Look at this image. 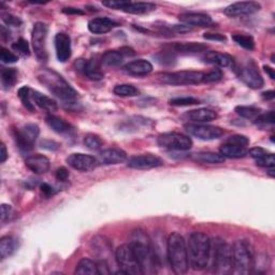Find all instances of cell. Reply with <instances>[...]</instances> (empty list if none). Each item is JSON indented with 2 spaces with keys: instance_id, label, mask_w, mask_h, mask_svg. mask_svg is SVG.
<instances>
[{
  "instance_id": "1",
  "label": "cell",
  "mask_w": 275,
  "mask_h": 275,
  "mask_svg": "<svg viewBox=\"0 0 275 275\" xmlns=\"http://www.w3.org/2000/svg\"><path fill=\"white\" fill-rule=\"evenodd\" d=\"M129 245L142 266L143 273L155 272L156 266H158V258L152 245L151 239L141 229L133 230L130 235Z\"/></svg>"
},
{
  "instance_id": "2",
  "label": "cell",
  "mask_w": 275,
  "mask_h": 275,
  "mask_svg": "<svg viewBox=\"0 0 275 275\" xmlns=\"http://www.w3.org/2000/svg\"><path fill=\"white\" fill-rule=\"evenodd\" d=\"M188 261L194 270H204L209 264L211 252H212V241L210 236L203 232H194L189 235L187 243Z\"/></svg>"
},
{
  "instance_id": "3",
  "label": "cell",
  "mask_w": 275,
  "mask_h": 275,
  "mask_svg": "<svg viewBox=\"0 0 275 275\" xmlns=\"http://www.w3.org/2000/svg\"><path fill=\"white\" fill-rule=\"evenodd\" d=\"M167 256L171 269L175 274H184L188 271L187 244L184 236L178 232L171 233L168 237Z\"/></svg>"
},
{
  "instance_id": "4",
  "label": "cell",
  "mask_w": 275,
  "mask_h": 275,
  "mask_svg": "<svg viewBox=\"0 0 275 275\" xmlns=\"http://www.w3.org/2000/svg\"><path fill=\"white\" fill-rule=\"evenodd\" d=\"M38 79L52 94L67 103H72L78 99V93L76 89L57 72L44 69L38 74Z\"/></svg>"
},
{
  "instance_id": "5",
  "label": "cell",
  "mask_w": 275,
  "mask_h": 275,
  "mask_svg": "<svg viewBox=\"0 0 275 275\" xmlns=\"http://www.w3.org/2000/svg\"><path fill=\"white\" fill-rule=\"evenodd\" d=\"M232 265L236 274H249L255 263L254 249L246 240H237L231 246Z\"/></svg>"
},
{
  "instance_id": "6",
  "label": "cell",
  "mask_w": 275,
  "mask_h": 275,
  "mask_svg": "<svg viewBox=\"0 0 275 275\" xmlns=\"http://www.w3.org/2000/svg\"><path fill=\"white\" fill-rule=\"evenodd\" d=\"M213 269L216 274H230L233 270L231 246L222 240H217L214 245Z\"/></svg>"
},
{
  "instance_id": "7",
  "label": "cell",
  "mask_w": 275,
  "mask_h": 275,
  "mask_svg": "<svg viewBox=\"0 0 275 275\" xmlns=\"http://www.w3.org/2000/svg\"><path fill=\"white\" fill-rule=\"evenodd\" d=\"M115 259L120 266V271L117 273L121 274H143L142 266L133 252L131 246L128 244H123L118 246L115 250Z\"/></svg>"
},
{
  "instance_id": "8",
  "label": "cell",
  "mask_w": 275,
  "mask_h": 275,
  "mask_svg": "<svg viewBox=\"0 0 275 275\" xmlns=\"http://www.w3.org/2000/svg\"><path fill=\"white\" fill-rule=\"evenodd\" d=\"M39 126L36 124H27L22 128L13 129L14 140L22 152H29L33 150L36 140L39 137Z\"/></svg>"
},
{
  "instance_id": "9",
  "label": "cell",
  "mask_w": 275,
  "mask_h": 275,
  "mask_svg": "<svg viewBox=\"0 0 275 275\" xmlns=\"http://www.w3.org/2000/svg\"><path fill=\"white\" fill-rule=\"evenodd\" d=\"M204 73L200 71H177L165 73L160 77L162 83L169 85H197L203 82Z\"/></svg>"
},
{
  "instance_id": "10",
  "label": "cell",
  "mask_w": 275,
  "mask_h": 275,
  "mask_svg": "<svg viewBox=\"0 0 275 275\" xmlns=\"http://www.w3.org/2000/svg\"><path fill=\"white\" fill-rule=\"evenodd\" d=\"M157 143L160 147L169 151H188L192 147V140L178 132L162 133L158 137Z\"/></svg>"
},
{
  "instance_id": "11",
  "label": "cell",
  "mask_w": 275,
  "mask_h": 275,
  "mask_svg": "<svg viewBox=\"0 0 275 275\" xmlns=\"http://www.w3.org/2000/svg\"><path fill=\"white\" fill-rule=\"evenodd\" d=\"M48 25L38 22L34 25L32 33V43L33 49L37 58L40 62L48 61V51H47V38H48Z\"/></svg>"
},
{
  "instance_id": "12",
  "label": "cell",
  "mask_w": 275,
  "mask_h": 275,
  "mask_svg": "<svg viewBox=\"0 0 275 275\" xmlns=\"http://www.w3.org/2000/svg\"><path fill=\"white\" fill-rule=\"evenodd\" d=\"M185 129H186L190 136L203 141L216 140L224 135V129H221L220 127L204 124L189 123L185 125Z\"/></svg>"
},
{
  "instance_id": "13",
  "label": "cell",
  "mask_w": 275,
  "mask_h": 275,
  "mask_svg": "<svg viewBox=\"0 0 275 275\" xmlns=\"http://www.w3.org/2000/svg\"><path fill=\"white\" fill-rule=\"evenodd\" d=\"M239 78L245 85L252 89H260L264 85V81L254 62H248L240 69Z\"/></svg>"
},
{
  "instance_id": "14",
  "label": "cell",
  "mask_w": 275,
  "mask_h": 275,
  "mask_svg": "<svg viewBox=\"0 0 275 275\" xmlns=\"http://www.w3.org/2000/svg\"><path fill=\"white\" fill-rule=\"evenodd\" d=\"M163 166V161L152 154H142L132 156L127 160V167L137 170H148Z\"/></svg>"
},
{
  "instance_id": "15",
  "label": "cell",
  "mask_w": 275,
  "mask_h": 275,
  "mask_svg": "<svg viewBox=\"0 0 275 275\" xmlns=\"http://www.w3.org/2000/svg\"><path fill=\"white\" fill-rule=\"evenodd\" d=\"M67 163L74 170L81 171V172H89L97 167L98 161L97 158L91 155L74 153L69 155V157L67 158Z\"/></svg>"
},
{
  "instance_id": "16",
  "label": "cell",
  "mask_w": 275,
  "mask_h": 275,
  "mask_svg": "<svg viewBox=\"0 0 275 275\" xmlns=\"http://www.w3.org/2000/svg\"><path fill=\"white\" fill-rule=\"evenodd\" d=\"M261 8L258 3L255 2H242V3H235L228 6L225 9V14L231 18H237V17H244V16H250L258 12Z\"/></svg>"
},
{
  "instance_id": "17",
  "label": "cell",
  "mask_w": 275,
  "mask_h": 275,
  "mask_svg": "<svg viewBox=\"0 0 275 275\" xmlns=\"http://www.w3.org/2000/svg\"><path fill=\"white\" fill-rule=\"evenodd\" d=\"M54 43L58 61L62 63L68 61L72 54L70 36L65 33H59L55 36Z\"/></svg>"
},
{
  "instance_id": "18",
  "label": "cell",
  "mask_w": 275,
  "mask_h": 275,
  "mask_svg": "<svg viewBox=\"0 0 275 275\" xmlns=\"http://www.w3.org/2000/svg\"><path fill=\"white\" fill-rule=\"evenodd\" d=\"M178 19L186 26L189 27H209L212 25V18L204 13L186 12L178 16Z\"/></svg>"
},
{
  "instance_id": "19",
  "label": "cell",
  "mask_w": 275,
  "mask_h": 275,
  "mask_svg": "<svg viewBox=\"0 0 275 275\" xmlns=\"http://www.w3.org/2000/svg\"><path fill=\"white\" fill-rule=\"evenodd\" d=\"M187 122L192 124H201L209 123L215 121L217 118V113L214 110L207 108H200L197 110H191L183 115Z\"/></svg>"
},
{
  "instance_id": "20",
  "label": "cell",
  "mask_w": 275,
  "mask_h": 275,
  "mask_svg": "<svg viewBox=\"0 0 275 275\" xmlns=\"http://www.w3.org/2000/svg\"><path fill=\"white\" fill-rule=\"evenodd\" d=\"M127 160V154L120 148H108L99 153L97 161L101 165H118Z\"/></svg>"
},
{
  "instance_id": "21",
  "label": "cell",
  "mask_w": 275,
  "mask_h": 275,
  "mask_svg": "<svg viewBox=\"0 0 275 275\" xmlns=\"http://www.w3.org/2000/svg\"><path fill=\"white\" fill-rule=\"evenodd\" d=\"M77 69L83 72L88 79L93 81H100L105 77V74L100 69L99 64L94 59H91V61L79 59L77 62Z\"/></svg>"
},
{
  "instance_id": "22",
  "label": "cell",
  "mask_w": 275,
  "mask_h": 275,
  "mask_svg": "<svg viewBox=\"0 0 275 275\" xmlns=\"http://www.w3.org/2000/svg\"><path fill=\"white\" fill-rule=\"evenodd\" d=\"M26 167L36 174H44L50 170L51 162L48 157L41 154L32 155L25 160Z\"/></svg>"
},
{
  "instance_id": "23",
  "label": "cell",
  "mask_w": 275,
  "mask_h": 275,
  "mask_svg": "<svg viewBox=\"0 0 275 275\" xmlns=\"http://www.w3.org/2000/svg\"><path fill=\"white\" fill-rule=\"evenodd\" d=\"M124 70L129 76L133 77H145L153 71V65L145 59H137L125 65Z\"/></svg>"
},
{
  "instance_id": "24",
  "label": "cell",
  "mask_w": 275,
  "mask_h": 275,
  "mask_svg": "<svg viewBox=\"0 0 275 275\" xmlns=\"http://www.w3.org/2000/svg\"><path fill=\"white\" fill-rule=\"evenodd\" d=\"M118 23L109 18H96L92 21H89L88 29L89 32L95 35H103L108 34L113 28L117 27Z\"/></svg>"
},
{
  "instance_id": "25",
  "label": "cell",
  "mask_w": 275,
  "mask_h": 275,
  "mask_svg": "<svg viewBox=\"0 0 275 275\" xmlns=\"http://www.w3.org/2000/svg\"><path fill=\"white\" fill-rule=\"evenodd\" d=\"M203 61L206 64L217 66L220 67V68H228V67H232L234 64L233 58L231 56L216 51L206 52L203 56Z\"/></svg>"
},
{
  "instance_id": "26",
  "label": "cell",
  "mask_w": 275,
  "mask_h": 275,
  "mask_svg": "<svg viewBox=\"0 0 275 275\" xmlns=\"http://www.w3.org/2000/svg\"><path fill=\"white\" fill-rule=\"evenodd\" d=\"M207 47L200 42H177L171 46V50L181 54H195L206 51Z\"/></svg>"
},
{
  "instance_id": "27",
  "label": "cell",
  "mask_w": 275,
  "mask_h": 275,
  "mask_svg": "<svg viewBox=\"0 0 275 275\" xmlns=\"http://www.w3.org/2000/svg\"><path fill=\"white\" fill-rule=\"evenodd\" d=\"M156 9V6L150 3H131L124 2L122 11L129 14H147Z\"/></svg>"
},
{
  "instance_id": "28",
  "label": "cell",
  "mask_w": 275,
  "mask_h": 275,
  "mask_svg": "<svg viewBox=\"0 0 275 275\" xmlns=\"http://www.w3.org/2000/svg\"><path fill=\"white\" fill-rule=\"evenodd\" d=\"M220 154L224 156V157L227 158H243L247 155V148L244 146H239V145H234V144H229V143H224L220 148H219Z\"/></svg>"
},
{
  "instance_id": "29",
  "label": "cell",
  "mask_w": 275,
  "mask_h": 275,
  "mask_svg": "<svg viewBox=\"0 0 275 275\" xmlns=\"http://www.w3.org/2000/svg\"><path fill=\"white\" fill-rule=\"evenodd\" d=\"M32 98L37 106L41 108L42 110L48 111V112H54V111L57 110L56 101L48 97L46 95H42L39 92L32 91Z\"/></svg>"
},
{
  "instance_id": "30",
  "label": "cell",
  "mask_w": 275,
  "mask_h": 275,
  "mask_svg": "<svg viewBox=\"0 0 275 275\" xmlns=\"http://www.w3.org/2000/svg\"><path fill=\"white\" fill-rule=\"evenodd\" d=\"M18 249V242L13 236L6 235L0 240V255L3 259L12 256Z\"/></svg>"
},
{
  "instance_id": "31",
  "label": "cell",
  "mask_w": 275,
  "mask_h": 275,
  "mask_svg": "<svg viewBox=\"0 0 275 275\" xmlns=\"http://www.w3.org/2000/svg\"><path fill=\"white\" fill-rule=\"evenodd\" d=\"M47 124L55 132L58 133H69L70 131H72V126L69 123H67L63 118L55 115L50 114L47 117Z\"/></svg>"
},
{
  "instance_id": "32",
  "label": "cell",
  "mask_w": 275,
  "mask_h": 275,
  "mask_svg": "<svg viewBox=\"0 0 275 275\" xmlns=\"http://www.w3.org/2000/svg\"><path fill=\"white\" fill-rule=\"evenodd\" d=\"M194 159L201 163H210V165H218L225 161V157L220 153L213 152H200L194 155Z\"/></svg>"
},
{
  "instance_id": "33",
  "label": "cell",
  "mask_w": 275,
  "mask_h": 275,
  "mask_svg": "<svg viewBox=\"0 0 275 275\" xmlns=\"http://www.w3.org/2000/svg\"><path fill=\"white\" fill-rule=\"evenodd\" d=\"M74 273H76V274H81V275H95V274H99L97 263L94 262L93 260L87 259V258H83V259L81 260V261L78 263Z\"/></svg>"
},
{
  "instance_id": "34",
  "label": "cell",
  "mask_w": 275,
  "mask_h": 275,
  "mask_svg": "<svg viewBox=\"0 0 275 275\" xmlns=\"http://www.w3.org/2000/svg\"><path fill=\"white\" fill-rule=\"evenodd\" d=\"M124 58H125V56L123 55V53L120 50L118 51H115V50L107 51L101 57V63L108 67H117L123 63Z\"/></svg>"
},
{
  "instance_id": "35",
  "label": "cell",
  "mask_w": 275,
  "mask_h": 275,
  "mask_svg": "<svg viewBox=\"0 0 275 275\" xmlns=\"http://www.w3.org/2000/svg\"><path fill=\"white\" fill-rule=\"evenodd\" d=\"M18 81V71L16 68H4L2 70V84L5 89L14 86Z\"/></svg>"
},
{
  "instance_id": "36",
  "label": "cell",
  "mask_w": 275,
  "mask_h": 275,
  "mask_svg": "<svg viewBox=\"0 0 275 275\" xmlns=\"http://www.w3.org/2000/svg\"><path fill=\"white\" fill-rule=\"evenodd\" d=\"M18 96L20 100L23 103V106L31 111V112H35V103H33V98H32V89L28 86H23L19 89Z\"/></svg>"
},
{
  "instance_id": "37",
  "label": "cell",
  "mask_w": 275,
  "mask_h": 275,
  "mask_svg": "<svg viewBox=\"0 0 275 275\" xmlns=\"http://www.w3.org/2000/svg\"><path fill=\"white\" fill-rule=\"evenodd\" d=\"M113 92L118 97H136L140 94L138 88L130 84H120L116 85Z\"/></svg>"
},
{
  "instance_id": "38",
  "label": "cell",
  "mask_w": 275,
  "mask_h": 275,
  "mask_svg": "<svg viewBox=\"0 0 275 275\" xmlns=\"http://www.w3.org/2000/svg\"><path fill=\"white\" fill-rule=\"evenodd\" d=\"M92 246L95 251H98L100 254H108L112 248V245L109 242L108 239L103 236H96L92 241Z\"/></svg>"
},
{
  "instance_id": "39",
  "label": "cell",
  "mask_w": 275,
  "mask_h": 275,
  "mask_svg": "<svg viewBox=\"0 0 275 275\" xmlns=\"http://www.w3.org/2000/svg\"><path fill=\"white\" fill-rule=\"evenodd\" d=\"M235 112L237 115H240L246 120H255L261 114V110L255 107H247V106H239L235 108Z\"/></svg>"
},
{
  "instance_id": "40",
  "label": "cell",
  "mask_w": 275,
  "mask_h": 275,
  "mask_svg": "<svg viewBox=\"0 0 275 275\" xmlns=\"http://www.w3.org/2000/svg\"><path fill=\"white\" fill-rule=\"evenodd\" d=\"M232 39L235 43L239 44L245 50L252 51L255 49V41L251 36L244 35V34H234L232 35Z\"/></svg>"
},
{
  "instance_id": "41",
  "label": "cell",
  "mask_w": 275,
  "mask_h": 275,
  "mask_svg": "<svg viewBox=\"0 0 275 275\" xmlns=\"http://www.w3.org/2000/svg\"><path fill=\"white\" fill-rule=\"evenodd\" d=\"M84 144L86 145V147L89 148V150L98 151L102 147L103 141L99 136L95 135V133H88L84 138Z\"/></svg>"
},
{
  "instance_id": "42",
  "label": "cell",
  "mask_w": 275,
  "mask_h": 275,
  "mask_svg": "<svg viewBox=\"0 0 275 275\" xmlns=\"http://www.w3.org/2000/svg\"><path fill=\"white\" fill-rule=\"evenodd\" d=\"M255 125H257L259 128H265L266 126H273L275 121H274V112L273 111H270V112L264 113V114H260L258 117H256L254 120Z\"/></svg>"
},
{
  "instance_id": "43",
  "label": "cell",
  "mask_w": 275,
  "mask_h": 275,
  "mask_svg": "<svg viewBox=\"0 0 275 275\" xmlns=\"http://www.w3.org/2000/svg\"><path fill=\"white\" fill-rule=\"evenodd\" d=\"M256 165L259 167L262 168H266V169H272L275 166V157L273 153H269L267 152L266 154H264L261 157H259L257 159H255Z\"/></svg>"
},
{
  "instance_id": "44",
  "label": "cell",
  "mask_w": 275,
  "mask_h": 275,
  "mask_svg": "<svg viewBox=\"0 0 275 275\" xmlns=\"http://www.w3.org/2000/svg\"><path fill=\"white\" fill-rule=\"evenodd\" d=\"M169 102L171 106L174 107H188L199 105V100L194 97H177L174 99H171Z\"/></svg>"
},
{
  "instance_id": "45",
  "label": "cell",
  "mask_w": 275,
  "mask_h": 275,
  "mask_svg": "<svg viewBox=\"0 0 275 275\" xmlns=\"http://www.w3.org/2000/svg\"><path fill=\"white\" fill-rule=\"evenodd\" d=\"M12 49L16 52H19L20 54L24 55V56H28L29 54H31V50H29V44L23 38H21L16 43H13L12 44Z\"/></svg>"
},
{
  "instance_id": "46",
  "label": "cell",
  "mask_w": 275,
  "mask_h": 275,
  "mask_svg": "<svg viewBox=\"0 0 275 275\" xmlns=\"http://www.w3.org/2000/svg\"><path fill=\"white\" fill-rule=\"evenodd\" d=\"M157 62L161 65H172L175 63V57L172 52H160L156 56H154Z\"/></svg>"
},
{
  "instance_id": "47",
  "label": "cell",
  "mask_w": 275,
  "mask_h": 275,
  "mask_svg": "<svg viewBox=\"0 0 275 275\" xmlns=\"http://www.w3.org/2000/svg\"><path fill=\"white\" fill-rule=\"evenodd\" d=\"M225 143L246 147L249 144V139L246 136H243V135H233L231 137H229L225 141Z\"/></svg>"
},
{
  "instance_id": "48",
  "label": "cell",
  "mask_w": 275,
  "mask_h": 275,
  "mask_svg": "<svg viewBox=\"0 0 275 275\" xmlns=\"http://www.w3.org/2000/svg\"><path fill=\"white\" fill-rule=\"evenodd\" d=\"M0 61L4 64H14L19 61V57L14 55L9 50L2 48L0 50Z\"/></svg>"
},
{
  "instance_id": "49",
  "label": "cell",
  "mask_w": 275,
  "mask_h": 275,
  "mask_svg": "<svg viewBox=\"0 0 275 275\" xmlns=\"http://www.w3.org/2000/svg\"><path fill=\"white\" fill-rule=\"evenodd\" d=\"M222 79V72L219 69H214L210 72L205 73L203 76L202 83H214V82H218Z\"/></svg>"
},
{
  "instance_id": "50",
  "label": "cell",
  "mask_w": 275,
  "mask_h": 275,
  "mask_svg": "<svg viewBox=\"0 0 275 275\" xmlns=\"http://www.w3.org/2000/svg\"><path fill=\"white\" fill-rule=\"evenodd\" d=\"M3 21L6 23V25L8 26H13V27H19L21 24H22V21L17 18L12 16V14H9V13H3Z\"/></svg>"
},
{
  "instance_id": "51",
  "label": "cell",
  "mask_w": 275,
  "mask_h": 275,
  "mask_svg": "<svg viewBox=\"0 0 275 275\" xmlns=\"http://www.w3.org/2000/svg\"><path fill=\"white\" fill-rule=\"evenodd\" d=\"M40 146L42 148H44V150H48V151H57L59 150V147H61V144L55 142V141H52V140H42L40 142Z\"/></svg>"
},
{
  "instance_id": "52",
  "label": "cell",
  "mask_w": 275,
  "mask_h": 275,
  "mask_svg": "<svg viewBox=\"0 0 275 275\" xmlns=\"http://www.w3.org/2000/svg\"><path fill=\"white\" fill-rule=\"evenodd\" d=\"M13 216V209L11 205L8 204H3L2 205V221H8Z\"/></svg>"
},
{
  "instance_id": "53",
  "label": "cell",
  "mask_w": 275,
  "mask_h": 275,
  "mask_svg": "<svg viewBox=\"0 0 275 275\" xmlns=\"http://www.w3.org/2000/svg\"><path fill=\"white\" fill-rule=\"evenodd\" d=\"M266 153H267V151H265L264 148H262V147H254V148H251V150H249L247 152V154L250 156V157L254 158V159L261 157V156H263Z\"/></svg>"
},
{
  "instance_id": "54",
  "label": "cell",
  "mask_w": 275,
  "mask_h": 275,
  "mask_svg": "<svg viewBox=\"0 0 275 275\" xmlns=\"http://www.w3.org/2000/svg\"><path fill=\"white\" fill-rule=\"evenodd\" d=\"M102 5L105 6V7H108V8L110 9H115V10H121L122 9V7L124 5V2L123 0H110V2H103Z\"/></svg>"
},
{
  "instance_id": "55",
  "label": "cell",
  "mask_w": 275,
  "mask_h": 275,
  "mask_svg": "<svg viewBox=\"0 0 275 275\" xmlns=\"http://www.w3.org/2000/svg\"><path fill=\"white\" fill-rule=\"evenodd\" d=\"M68 177H69V171L67 170L66 168L62 167V168L57 169V171H56V178H57L58 181L66 182L67 180H68Z\"/></svg>"
},
{
  "instance_id": "56",
  "label": "cell",
  "mask_w": 275,
  "mask_h": 275,
  "mask_svg": "<svg viewBox=\"0 0 275 275\" xmlns=\"http://www.w3.org/2000/svg\"><path fill=\"white\" fill-rule=\"evenodd\" d=\"M204 38L206 40H212V41H219V42H225L227 40L226 36L220 35V34H205Z\"/></svg>"
},
{
  "instance_id": "57",
  "label": "cell",
  "mask_w": 275,
  "mask_h": 275,
  "mask_svg": "<svg viewBox=\"0 0 275 275\" xmlns=\"http://www.w3.org/2000/svg\"><path fill=\"white\" fill-rule=\"evenodd\" d=\"M41 191H42V194L44 196H47V197H51V196H53L55 194V190L54 188L51 186L50 184H47V183H43L41 185Z\"/></svg>"
},
{
  "instance_id": "58",
  "label": "cell",
  "mask_w": 275,
  "mask_h": 275,
  "mask_svg": "<svg viewBox=\"0 0 275 275\" xmlns=\"http://www.w3.org/2000/svg\"><path fill=\"white\" fill-rule=\"evenodd\" d=\"M172 32L178 33V34H184V33H188L191 31V27L186 26V25H173L172 26Z\"/></svg>"
},
{
  "instance_id": "59",
  "label": "cell",
  "mask_w": 275,
  "mask_h": 275,
  "mask_svg": "<svg viewBox=\"0 0 275 275\" xmlns=\"http://www.w3.org/2000/svg\"><path fill=\"white\" fill-rule=\"evenodd\" d=\"M64 13L66 14H79V16H83L84 11H82L81 9H77V8H65L63 10Z\"/></svg>"
},
{
  "instance_id": "60",
  "label": "cell",
  "mask_w": 275,
  "mask_h": 275,
  "mask_svg": "<svg viewBox=\"0 0 275 275\" xmlns=\"http://www.w3.org/2000/svg\"><path fill=\"white\" fill-rule=\"evenodd\" d=\"M0 148H2V153H0V162L4 163L7 160V158H8V152H7V147L4 143H2V147Z\"/></svg>"
},
{
  "instance_id": "61",
  "label": "cell",
  "mask_w": 275,
  "mask_h": 275,
  "mask_svg": "<svg viewBox=\"0 0 275 275\" xmlns=\"http://www.w3.org/2000/svg\"><path fill=\"white\" fill-rule=\"evenodd\" d=\"M120 51L122 52L124 56H133V55H135V52H133V50L130 49V48H122Z\"/></svg>"
},
{
  "instance_id": "62",
  "label": "cell",
  "mask_w": 275,
  "mask_h": 275,
  "mask_svg": "<svg viewBox=\"0 0 275 275\" xmlns=\"http://www.w3.org/2000/svg\"><path fill=\"white\" fill-rule=\"evenodd\" d=\"M274 95L275 94L273 91H267V92L262 93V98L265 100H272V99H274Z\"/></svg>"
},
{
  "instance_id": "63",
  "label": "cell",
  "mask_w": 275,
  "mask_h": 275,
  "mask_svg": "<svg viewBox=\"0 0 275 275\" xmlns=\"http://www.w3.org/2000/svg\"><path fill=\"white\" fill-rule=\"evenodd\" d=\"M0 32H2V38L3 40H7V39H10V32L7 31V29L5 28V26H2V28H0Z\"/></svg>"
},
{
  "instance_id": "64",
  "label": "cell",
  "mask_w": 275,
  "mask_h": 275,
  "mask_svg": "<svg viewBox=\"0 0 275 275\" xmlns=\"http://www.w3.org/2000/svg\"><path fill=\"white\" fill-rule=\"evenodd\" d=\"M263 69H264V71L267 73V74H269V76H270V78L272 79V80H274L275 79V73H274V69H272L271 68V67H269V66H264L263 67Z\"/></svg>"
}]
</instances>
